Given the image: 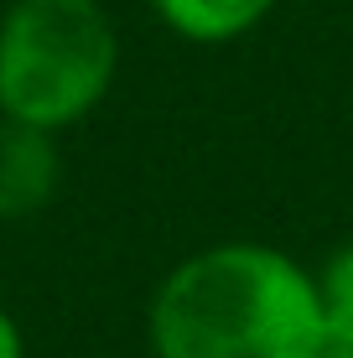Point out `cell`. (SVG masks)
<instances>
[{"mask_svg":"<svg viewBox=\"0 0 353 358\" xmlns=\"http://www.w3.org/2000/svg\"><path fill=\"white\" fill-rule=\"evenodd\" d=\"M0 358H27V348H21V327L16 317L0 306Z\"/></svg>","mask_w":353,"mask_h":358,"instance_id":"obj_6","label":"cell"},{"mask_svg":"<svg viewBox=\"0 0 353 358\" xmlns=\"http://www.w3.org/2000/svg\"><path fill=\"white\" fill-rule=\"evenodd\" d=\"M57 192V135L0 120V218L16 224L52 203Z\"/></svg>","mask_w":353,"mask_h":358,"instance_id":"obj_3","label":"cell"},{"mask_svg":"<svg viewBox=\"0 0 353 358\" xmlns=\"http://www.w3.org/2000/svg\"><path fill=\"white\" fill-rule=\"evenodd\" d=\"M151 353L317 358V275L275 244H208L156 286Z\"/></svg>","mask_w":353,"mask_h":358,"instance_id":"obj_1","label":"cell"},{"mask_svg":"<svg viewBox=\"0 0 353 358\" xmlns=\"http://www.w3.org/2000/svg\"><path fill=\"white\" fill-rule=\"evenodd\" d=\"M156 21L192 47L239 42L275 10V0H151Z\"/></svg>","mask_w":353,"mask_h":358,"instance_id":"obj_4","label":"cell"},{"mask_svg":"<svg viewBox=\"0 0 353 358\" xmlns=\"http://www.w3.org/2000/svg\"><path fill=\"white\" fill-rule=\"evenodd\" d=\"M120 36L99 0H10L0 16V120L63 135L104 104Z\"/></svg>","mask_w":353,"mask_h":358,"instance_id":"obj_2","label":"cell"},{"mask_svg":"<svg viewBox=\"0 0 353 358\" xmlns=\"http://www.w3.org/2000/svg\"><path fill=\"white\" fill-rule=\"evenodd\" d=\"M317 358H353V244L317 275Z\"/></svg>","mask_w":353,"mask_h":358,"instance_id":"obj_5","label":"cell"}]
</instances>
